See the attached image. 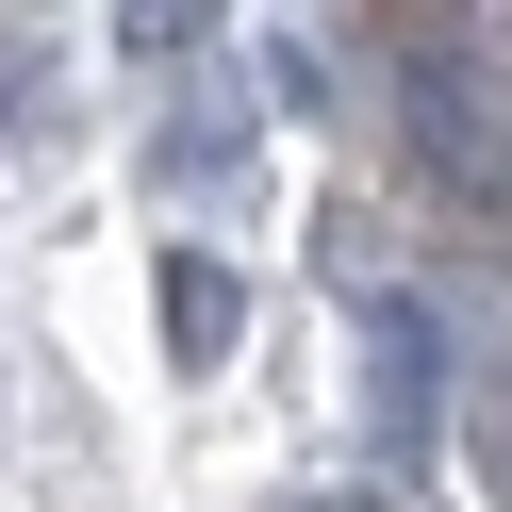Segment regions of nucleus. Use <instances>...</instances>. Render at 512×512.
I'll list each match as a JSON object with an SVG mask.
<instances>
[{"instance_id":"nucleus-8","label":"nucleus","mask_w":512,"mask_h":512,"mask_svg":"<svg viewBox=\"0 0 512 512\" xmlns=\"http://www.w3.org/2000/svg\"><path fill=\"white\" fill-rule=\"evenodd\" d=\"M298 512H380V496H298Z\"/></svg>"},{"instance_id":"nucleus-5","label":"nucleus","mask_w":512,"mask_h":512,"mask_svg":"<svg viewBox=\"0 0 512 512\" xmlns=\"http://www.w3.org/2000/svg\"><path fill=\"white\" fill-rule=\"evenodd\" d=\"M116 34H133V67H182V50L215 34V0H133V17H116Z\"/></svg>"},{"instance_id":"nucleus-3","label":"nucleus","mask_w":512,"mask_h":512,"mask_svg":"<svg viewBox=\"0 0 512 512\" xmlns=\"http://www.w3.org/2000/svg\"><path fill=\"white\" fill-rule=\"evenodd\" d=\"M232 331H248V281L215 248H182L166 265V364H232Z\"/></svg>"},{"instance_id":"nucleus-7","label":"nucleus","mask_w":512,"mask_h":512,"mask_svg":"<svg viewBox=\"0 0 512 512\" xmlns=\"http://www.w3.org/2000/svg\"><path fill=\"white\" fill-rule=\"evenodd\" d=\"M34 100H50V50L17 34V50H0V116H34Z\"/></svg>"},{"instance_id":"nucleus-6","label":"nucleus","mask_w":512,"mask_h":512,"mask_svg":"<svg viewBox=\"0 0 512 512\" xmlns=\"http://www.w3.org/2000/svg\"><path fill=\"white\" fill-rule=\"evenodd\" d=\"M463 446H479V479H496V512H512V364L463 397Z\"/></svg>"},{"instance_id":"nucleus-1","label":"nucleus","mask_w":512,"mask_h":512,"mask_svg":"<svg viewBox=\"0 0 512 512\" xmlns=\"http://www.w3.org/2000/svg\"><path fill=\"white\" fill-rule=\"evenodd\" d=\"M397 149L446 182V199H512V67L479 34H430L397 67Z\"/></svg>"},{"instance_id":"nucleus-4","label":"nucleus","mask_w":512,"mask_h":512,"mask_svg":"<svg viewBox=\"0 0 512 512\" xmlns=\"http://www.w3.org/2000/svg\"><path fill=\"white\" fill-rule=\"evenodd\" d=\"M149 182H182V199H232V182H248V116H182V133H166V166H149Z\"/></svg>"},{"instance_id":"nucleus-2","label":"nucleus","mask_w":512,"mask_h":512,"mask_svg":"<svg viewBox=\"0 0 512 512\" xmlns=\"http://www.w3.org/2000/svg\"><path fill=\"white\" fill-rule=\"evenodd\" d=\"M430 314H413V298H380V331H364V430L380 446H413V430H430Z\"/></svg>"}]
</instances>
